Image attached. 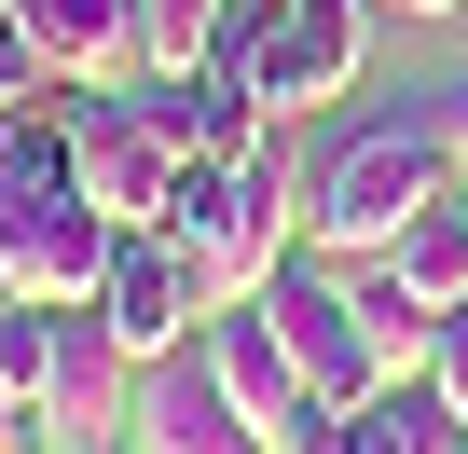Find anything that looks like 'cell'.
Masks as SVG:
<instances>
[{"label": "cell", "mask_w": 468, "mask_h": 454, "mask_svg": "<svg viewBox=\"0 0 468 454\" xmlns=\"http://www.w3.org/2000/svg\"><path fill=\"white\" fill-rule=\"evenodd\" d=\"M165 248L193 262L207 317L220 303H262L290 262H303V179H290V124L249 152V165H179V206H165Z\"/></svg>", "instance_id": "6da1fadb"}, {"label": "cell", "mask_w": 468, "mask_h": 454, "mask_svg": "<svg viewBox=\"0 0 468 454\" xmlns=\"http://www.w3.org/2000/svg\"><path fill=\"white\" fill-rule=\"evenodd\" d=\"M441 193H454V138L413 97V111H386V124H358V138L317 152V179H303V248L317 262H386Z\"/></svg>", "instance_id": "7a4b0ae2"}, {"label": "cell", "mask_w": 468, "mask_h": 454, "mask_svg": "<svg viewBox=\"0 0 468 454\" xmlns=\"http://www.w3.org/2000/svg\"><path fill=\"white\" fill-rule=\"evenodd\" d=\"M220 42H234V69H249L262 124H303V111H331V97L358 83V56H372V0H249Z\"/></svg>", "instance_id": "3957f363"}, {"label": "cell", "mask_w": 468, "mask_h": 454, "mask_svg": "<svg viewBox=\"0 0 468 454\" xmlns=\"http://www.w3.org/2000/svg\"><path fill=\"white\" fill-rule=\"evenodd\" d=\"M56 111H69V179H83V206L111 220V235H165V206H179V138L152 124V97H83V83H56Z\"/></svg>", "instance_id": "277c9868"}, {"label": "cell", "mask_w": 468, "mask_h": 454, "mask_svg": "<svg viewBox=\"0 0 468 454\" xmlns=\"http://www.w3.org/2000/svg\"><path fill=\"white\" fill-rule=\"evenodd\" d=\"M262 317H276V344H290L303 399H331V413H372V399H386V358H372V317H358L345 262H317V248H303V262L262 290Z\"/></svg>", "instance_id": "5b68a950"}, {"label": "cell", "mask_w": 468, "mask_h": 454, "mask_svg": "<svg viewBox=\"0 0 468 454\" xmlns=\"http://www.w3.org/2000/svg\"><path fill=\"white\" fill-rule=\"evenodd\" d=\"M28 413H42V440H56V454H111V440L138 427V358L111 344V317H97V303H56Z\"/></svg>", "instance_id": "8992f818"}, {"label": "cell", "mask_w": 468, "mask_h": 454, "mask_svg": "<svg viewBox=\"0 0 468 454\" xmlns=\"http://www.w3.org/2000/svg\"><path fill=\"white\" fill-rule=\"evenodd\" d=\"M111 248L124 235L83 193H15V179H0V290H15V303H97Z\"/></svg>", "instance_id": "52a82bcc"}, {"label": "cell", "mask_w": 468, "mask_h": 454, "mask_svg": "<svg viewBox=\"0 0 468 454\" xmlns=\"http://www.w3.org/2000/svg\"><path fill=\"white\" fill-rule=\"evenodd\" d=\"M97 317H111V344L152 372V358H179V344L207 331V290H193V262H179L165 235H124L111 276H97Z\"/></svg>", "instance_id": "ba28073f"}, {"label": "cell", "mask_w": 468, "mask_h": 454, "mask_svg": "<svg viewBox=\"0 0 468 454\" xmlns=\"http://www.w3.org/2000/svg\"><path fill=\"white\" fill-rule=\"evenodd\" d=\"M124 454H276L249 413L220 399V372L179 344V358H152L138 372V427H124Z\"/></svg>", "instance_id": "9c48e42d"}, {"label": "cell", "mask_w": 468, "mask_h": 454, "mask_svg": "<svg viewBox=\"0 0 468 454\" xmlns=\"http://www.w3.org/2000/svg\"><path fill=\"white\" fill-rule=\"evenodd\" d=\"M152 124L179 138V165H249L276 124H262V97H249V69H234V42L207 56V69H179V83H152Z\"/></svg>", "instance_id": "30bf717a"}, {"label": "cell", "mask_w": 468, "mask_h": 454, "mask_svg": "<svg viewBox=\"0 0 468 454\" xmlns=\"http://www.w3.org/2000/svg\"><path fill=\"white\" fill-rule=\"evenodd\" d=\"M193 358L220 372V399H234V413H249L262 440H276V427L303 413V372H290V344H276V317H262V303H220V317L193 331Z\"/></svg>", "instance_id": "8fae6325"}, {"label": "cell", "mask_w": 468, "mask_h": 454, "mask_svg": "<svg viewBox=\"0 0 468 454\" xmlns=\"http://www.w3.org/2000/svg\"><path fill=\"white\" fill-rule=\"evenodd\" d=\"M15 15H28V42L56 56V83H83V97L138 83V0H15Z\"/></svg>", "instance_id": "7c38bea8"}, {"label": "cell", "mask_w": 468, "mask_h": 454, "mask_svg": "<svg viewBox=\"0 0 468 454\" xmlns=\"http://www.w3.org/2000/svg\"><path fill=\"white\" fill-rule=\"evenodd\" d=\"M386 276H399L427 317H468V220H454V193H441V206L413 220V235L386 248Z\"/></svg>", "instance_id": "4fadbf2b"}, {"label": "cell", "mask_w": 468, "mask_h": 454, "mask_svg": "<svg viewBox=\"0 0 468 454\" xmlns=\"http://www.w3.org/2000/svg\"><path fill=\"white\" fill-rule=\"evenodd\" d=\"M220 28H234V0H138V83L207 69V56H220Z\"/></svg>", "instance_id": "5bb4252c"}, {"label": "cell", "mask_w": 468, "mask_h": 454, "mask_svg": "<svg viewBox=\"0 0 468 454\" xmlns=\"http://www.w3.org/2000/svg\"><path fill=\"white\" fill-rule=\"evenodd\" d=\"M345 454H468V427L441 413V385H386L372 413H358V440Z\"/></svg>", "instance_id": "9a60e30c"}, {"label": "cell", "mask_w": 468, "mask_h": 454, "mask_svg": "<svg viewBox=\"0 0 468 454\" xmlns=\"http://www.w3.org/2000/svg\"><path fill=\"white\" fill-rule=\"evenodd\" d=\"M28 111H56V56L28 42L15 0H0V124H28Z\"/></svg>", "instance_id": "2e32d148"}, {"label": "cell", "mask_w": 468, "mask_h": 454, "mask_svg": "<svg viewBox=\"0 0 468 454\" xmlns=\"http://www.w3.org/2000/svg\"><path fill=\"white\" fill-rule=\"evenodd\" d=\"M345 440H358V413H331V399H303V413L276 427V454H345Z\"/></svg>", "instance_id": "e0dca14e"}, {"label": "cell", "mask_w": 468, "mask_h": 454, "mask_svg": "<svg viewBox=\"0 0 468 454\" xmlns=\"http://www.w3.org/2000/svg\"><path fill=\"white\" fill-rule=\"evenodd\" d=\"M427 385H441V413L468 427V317H441V344H427Z\"/></svg>", "instance_id": "ac0fdd59"}, {"label": "cell", "mask_w": 468, "mask_h": 454, "mask_svg": "<svg viewBox=\"0 0 468 454\" xmlns=\"http://www.w3.org/2000/svg\"><path fill=\"white\" fill-rule=\"evenodd\" d=\"M28 440H42V413H28V372L0 358V454H28Z\"/></svg>", "instance_id": "d6986e66"}, {"label": "cell", "mask_w": 468, "mask_h": 454, "mask_svg": "<svg viewBox=\"0 0 468 454\" xmlns=\"http://www.w3.org/2000/svg\"><path fill=\"white\" fill-rule=\"evenodd\" d=\"M427 124L454 138V165H468V83H427Z\"/></svg>", "instance_id": "ffe728a7"}, {"label": "cell", "mask_w": 468, "mask_h": 454, "mask_svg": "<svg viewBox=\"0 0 468 454\" xmlns=\"http://www.w3.org/2000/svg\"><path fill=\"white\" fill-rule=\"evenodd\" d=\"M372 15H413V28H441V15H468V0H372Z\"/></svg>", "instance_id": "44dd1931"}, {"label": "cell", "mask_w": 468, "mask_h": 454, "mask_svg": "<svg viewBox=\"0 0 468 454\" xmlns=\"http://www.w3.org/2000/svg\"><path fill=\"white\" fill-rule=\"evenodd\" d=\"M454 220H468V165H454Z\"/></svg>", "instance_id": "7402d4cb"}, {"label": "cell", "mask_w": 468, "mask_h": 454, "mask_svg": "<svg viewBox=\"0 0 468 454\" xmlns=\"http://www.w3.org/2000/svg\"><path fill=\"white\" fill-rule=\"evenodd\" d=\"M42 454H56V440H42Z\"/></svg>", "instance_id": "603a6c76"}, {"label": "cell", "mask_w": 468, "mask_h": 454, "mask_svg": "<svg viewBox=\"0 0 468 454\" xmlns=\"http://www.w3.org/2000/svg\"><path fill=\"white\" fill-rule=\"evenodd\" d=\"M111 454H124V440H111Z\"/></svg>", "instance_id": "cb8c5ba5"}]
</instances>
